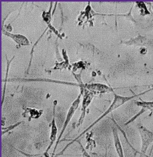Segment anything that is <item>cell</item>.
Here are the masks:
<instances>
[{"instance_id":"cell-1","label":"cell","mask_w":153,"mask_h":157,"mask_svg":"<svg viewBox=\"0 0 153 157\" xmlns=\"http://www.w3.org/2000/svg\"><path fill=\"white\" fill-rule=\"evenodd\" d=\"M130 99H131V98H128V97L126 98V97H120V96H116L112 103L110 107L108 108L107 110L102 115L100 116L97 119H96L94 123H92V124H91L90 126H89L86 129H85V130H84L82 133H81L76 138L74 139V140H72L71 142H70V145H71L72 144H73L75 141H77L82 136H83L85 133L88 132L90 129H91L99 121H101L104 117L107 116L110 113H111V112L114 111V110L118 109V108H119L120 106H121L123 105L126 102L129 101Z\"/></svg>"},{"instance_id":"cell-2","label":"cell","mask_w":153,"mask_h":157,"mask_svg":"<svg viewBox=\"0 0 153 157\" xmlns=\"http://www.w3.org/2000/svg\"><path fill=\"white\" fill-rule=\"evenodd\" d=\"M138 130L141 141L140 157H145L148 147L153 142V132L141 125L138 126Z\"/></svg>"},{"instance_id":"cell-3","label":"cell","mask_w":153,"mask_h":157,"mask_svg":"<svg viewBox=\"0 0 153 157\" xmlns=\"http://www.w3.org/2000/svg\"><path fill=\"white\" fill-rule=\"evenodd\" d=\"M79 103H80V98H78L77 100H75L73 103L72 105L70 107L68 113L66 115V118H65V121H64V124H63V126L62 128L61 131L60 133L59 136L58 137L57 139L56 140V144H55V147H54V149H53V152H52V156L51 157H54L55 155V152H56V150L58 147V145L59 144L60 141L62 137L65 130L67 128L69 123L71 120L72 118L73 117L74 115L75 114L76 110H77L78 106H79Z\"/></svg>"},{"instance_id":"cell-4","label":"cell","mask_w":153,"mask_h":157,"mask_svg":"<svg viewBox=\"0 0 153 157\" xmlns=\"http://www.w3.org/2000/svg\"><path fill=\"white\" fill-rule=\"evenodd\" d=\"M57 134H58V127L56 124V118H55V108L53 109V118L51 121V128H50V142L48 147L46 149V151L44 152V155L45 157H49V151L51 149L53 146L54 142L57 139Z\"/></svg>"},{"instance_id":"cell-5","label":"cell","mask_w":153,"mask_h":157,"mask_svg":"<svg viewBox=\"0 0 153 157\" xmlns=\"http://www.w3.org/2000/svg\"><path fill=\"white\" fill-rule=\"evenodd\" d=\"M112 131L113 143L116 153L118 155V157H124L123 147L121 142L119 131L117 127L112 126Z\"/></svg>"},{"instance_id":"cell-6","label":"cell","mask_w":153,"mask_h":157,"mask_svg":"<svg viewBox=\"0 0 153 157\" xmlns=\"http://www.w3.org/2000/svg\"><path fill=\"white\" fill-rule=\"evenodd\" d=\"M137 105L142 106L143 109L145 111L146 110H149L150 114L148 115V116H153V102H139Z\"/></svg>"},{"instance_id":"cell-7","label":"cell","mask_w":153,"mask_h":157,"mask_svg":"<svg viewBox=\"0 0 153 157\" xmlns=\"http://www.w3.org/2000/svg\"><path fill=\"white\" fill-rule=\"evenodd\" d=\"M22 123V122H19L18 123H17V124H14L13 125L10 126V127H7L5 128H2V135H4L5 133H7V132H9V131H10V130H12L14 128H16V127L18 126L19 125H20V124Z\"/></svg>"},{"instance_id":"cell-8","label":"cell","mask_w":153,"mask_h":157,"mask_svg":"<svg viewBox=\"0 0 153 157\" xmlns=\"http://www.w3.org/2000/svg\"><path fill=\"white\" fill-rule=\"evenodd\" d=\"M83 157H85V156H83Z\"/></svg>"}]
</instances>
